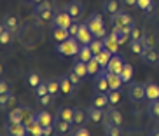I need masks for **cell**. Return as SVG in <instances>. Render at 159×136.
Instances as JSON below:
<instances>
[{
    "label": "cell",
    "instance_id": "680465c9",
    "mask_svg": "<svg viewBox=\"0 0 159 136\" xmlns=\"http://www.w3.org/2000/svg\"><path fill=\"white\" fill-rule=\"evenodd\" d=\"M40 2H42V0H30L28 4H32V5H37V4H40Z\"/></svg>",
    "mask_w": 159,
    "mask_h": 136
},
{
    "label": "cell",
    "instance_id": "7bdbcfd3",
    "mask_svg": "<svg viewBox=\"0 0 159 136\" xmlns=\"http://www.w3.org/2000/svg\"><path fill=\"white\" fill-rule=\"evenodd\" d=\"M11 35H12V32H9V30L2 24V28H0V44L7 46V44L11 42Z\"/></svg>",
    "mask_w": 159,
    "mask_h": 136
},
{
    "label": "cell",
    "instance_id": "94428289",
    "mask_svg": "<svg viewBox=\"0 0 159 136\" xmlns=\"http://www.w3.org/2000/svg\"><path fill=\"white\" fill-rule=\"evenodd\" d=\"M26 2H30V0H26Z\"/></svg>",
    "mask_w": 159,
    "mask_h": 136
},
{
    "label": "cell",
    "instance_id": "bcb514c9",
    "mask_svg": "<svg viewBox=\"0 0 159 136\" xmlns=\"http://www.w3.org/2000/svg\"><path fill=\"white\" fill-rule=\"evenodd\" d=\"M129 37L131 40H142V37H143V32H142L140 28H136V26H133L129 32Z\"/></svg>",
    "mask_w": 159,
    "mask_h": 136
},
{
    "label": "cell",
    "instance_id": "7c38bea8",
    "mask_svg": "<svg viewBox=\"0 0 159 136\" xmlns=\"http://www.w3.org/2000/svg\"><path fill=\"white\" fill-rule=\"evenodd\" d=\"M60 89H61V94H63V96H72L77 87L74 86V82L70 80V77L63 75V77H60Z\"/></svg>",
    "mask_w": 159,
    "mask_h": 136
},
{
    "label": "cell",
    "instance_id": "11a10c76",
    "mask_svg": "<svg viewBox=\"0 0 159 136\" xmlns=\"http://www.w3.org/2000/svg\"><path fill=\"white\" fill-rule=\"evenodd\" d=\"M42 133H44V136H51L54 133V126H46L42 129Z\"/></svg>",
    "mask_w": 159,
    "mask_h": 136
},
{
    "label": "cell",
    "instance_id": "e575fe53",
    "mask_svg": "<svg viewBox=\"0 0 159 136\" xmlns=\"http://www.w3.org/2000/svg\"><path fill=\"white\" fill-rule=\"evenodd\" d=\"M136 7L145 12H152L154 11V0H136Z\"/></svg>",
    "mask_w": 159,
    "mask_h": 136
},
{
    "label": "cell",
    "instance_id": "816d5d0a",
    "mask_svg": "<svg viewBox=\"0 0 159 136\" xmlns=\"http://www.w3.org/2000/svg\"><path fill=\"white\" fill-rule=\"evenodd\" d=\"M11 94H12V93H2V94H0V107H2V108H7V101H9Z\"/></svg>",
    "mask_w": 159,
    "mask_h": 136
},
{
    "label": "cell",
    "instance_id": "ab89813d",
    "mask_svg": "<svg viewBox=\"0 0 159 136\" xmlns=\"http://www.w3.org/2000/svg\"><path fill=\"white\" fill-rule=\"evenodd\" d=\"M26 82H28V86H32L33 89L37 87L39 84H42V80H40V75H39L37 72H30L28 77H26Z\"/></svg>",
    "mask_w": 159,
    "mask_h": 136
},
{
    "label": "cell",
    "instance_id": "7402d4cb",
    "mask_svg": "<svg viewBox=\"0 0 159 136\" xmlns=\"http://www.w3.org/2000/svg\"><path fill=\"white\" fill-rule=\"evenodd\" d=\"M74 112L75 108H70V107H60L56 112V117L63 119V121H68V122H74Z\"/></svg>",
    "mask_w": 159,
    "mask_h": 136
},
{
    "label": "cell",
    "instance_id": "6f0895ef",
    "mask_svg": "<svg viewBox=\"0 0 159 136\" xmlns=\"http://www.w3.org/2000/svg\"><path fill=\"white\" fill-rule=\"evenodd\" d=\"M14 103H16V98H14V94H11L9 101H7V107H14Z\"/></svg>",
    "mask_w": 159,
    "mask_h": 136
},
{
    "label": "cell",
    "instance_id": "91938a15",
    "mask_svg": "<svg viewBox=\"0 0 159 136\" xmlns=\"http://www.w3.org/2000/svg\"><path fill=\"white\" fill-rule=\"evenodd\" d=\"M149 136H159V129H154V131L150 133V134H149Z\"/></svg>",
    "mask_w": 159,
    "mask_h": 136
},
{
    "label": "cell",
    "instance_id": "f6af8a7d",
    "mask_svg": "<svg viewBox=\"0 0 159 136\" xmlns=\"http://www.w3.org/2000/svg\"><path fill=\"white\" fill-rule=\"evenodd\" d=\"M142 44H143V47H154V35H152V33H149V32H143Z\"/></svg>",
    "mask_w": 159,
    "mask_h": 136
},
{
    "label": "cell",
    "instance_id": "603a6c76",
    "mask_svg": "<svg viewBox=\"0 0 159 136\" xmlns=\"http://www.w3.org/2000/svg\"><path fill=\"white\" fill-rule=\"evenodd\" d=\"M108 73V72H107ZM122 84H124V80L121 79L119 73H108V86H110V89L114 91H121Z\"/></svg>",
    "mask_w": 159,
    "mask_h": 136
},
{
    "label": "cell",
    "instance_id": "4fadbf2b",
    "mask_svg": "<svg viewBox=\"0 0 159 136\" xmlns=\"http://www.w3.org/2000/svg\"><path fill=\"white\" fill-rule=\"evenodd\" d=\"M52 126H54V131H56V134H60V136H63V134H66V133H70V129H72V122H68V121H63V119H60V117H56L54 119V122H52Z\"/></svg>",
    "mask_w": 159,
    "mask_h": 136
},
{
    "label": "cell",
    "instance_id": "db71d44e",
    "mask_svg": "<svg viewBox=\"0 0 159 136\" xmlns=\"http://www.w3.org/2000/svg\"><path fill=\"white\" fill-rule=\"evenodd\" d=\"M2 93H11L9 91V84L5 82V80H0V94Z\"/></svg>",
    "mask_w": 159,
    "mask_h": 136
},
{
    "label": "cell",
    "instance_id": "74e56055",
    "mask_svg": "<svg viewBox=\"0 0 159 136\" xmlns=\"http://www.w3.org/2000/svg\"><path fill=\"white\" fill-rule=\"evenodd\" d=\"M100 70H102V66H100V63H98V59H96V58H93L91 61H88V73H89V75L94 77Z\"/></svg>",
    "mask_w": 159,
    "mask_h": 136
},
{
    "label": "cell",
    "instance_id": "8992f818",
    "mask_svg": "<svg viewBox=\"0 0 159 136\" xmlns=\"http://www.w3.org/2000/svg\"><path fill=\"white\" fill-rule=\"evenodd\" d=\"M94 89H96V93H108L110 91V86H108V73L105 68H102V70L94 75Z\"/></svg>",
    "mask_w": 159,
    "mask_h": 136
},
{
    "label": "cell",
    "instance_id": "52a82bcc",
    "mask_svg": "<svg viewBox=\"0 0 159 136\" xmlns=\"http://www.w3.org/2000/svg\"><path fill=\"white\" fill-rule=\"evenodd\" d=\"M77 40H79V44L80 46H89V44L94 40V35H93V32L89 30V26L88 24H80V28H79V33H77Z\"/></svg>",
    "mask_w": 159,
    "mask_h": 136
},
{
    "label": "cell",
    "instance_id": "f5cc1de1",
    "mask_svg": "<svg viewBox=\"0 0 159 136\" xmlns=\"http://www.w3.org/2000/svg\"><path fill=\"white\" fill-rule=\"evenodd\" d=\"M68 77H70V80H72V82H74V86H75V87H77V86L80 84V80H82V79H80L79 75H77V73H75L74 70H70V73H68Z\"/></svg>",
    "mask_w": 159,
    "mask_h": 136
},
{
    "label": "cell",
    "instance_id": "9a60e30c",
    "mask_svg": "<svg viewBox=\"0 0 159 136\" xmlns=\"http://www.w3.org/2000/svg\"><path fill=\"white\" fill-rule=\"evenodd\" d=\"M51 38L56 44L65 42V40L70 38V32H68L66 28H54V26H52V28H51Z\"/></svg>",
    "mask_w": 159,
    "mask_h": 136
},
{
    "label": "cell",
    "instance_id": "ba28073f",
    "mask_svg": "<svg viewBox=\"0 0 159 136\" xmlns=\"http://www.w3.org/2000/svg\"><path fill=\"white\" fill-rule=\"evenodd\" d=\"M103 44H105V49L110 51L112 54H119V40H117V33L112 32V33H107V37H103Z\"/></svg>",
    "mask_w": 159,
    "mask_h": 136
},
{
    "label": "cell",
    "instance_id": "d590c367",
    "mask_svg": "<svg viewBox=\"0 0 159 136\" xmlns=\"http://www.w3.org/2000/svg\"><path fill=\"white\" fill-rule=\"evenodd\" d=\"M89 47H91V51H93L94 56H98L100 52L105 49V44H103V38H94L93 42L89 44Z\"/></svg>",
    "mask_w": 159,
    "mask_h": 136
},
{
    "label": "cell",
    "instance_id": "681fc988",
    "mask_svg": "<svg viewBox=\"0 0 159 136\" xmlns=\"http://www.w3.org/2000/svg\"><path fill=\"white\" fill-rule=\"evenodd\" d=\"M72 136H91V133H89L88 127H82V126H80V127H77V129H75Z\"/></svg>",
    "mask_w": 159,
    "mask_h": 136
},
{
    "label": "cell",
    "instance_id": "7dc6e473",
    "mask_svg": "<svg viewBox=\"0 0 159 136\" xmlns=\"http://www.w3.org/2000/svg\"><path fill=\"white\" fill-rule=\"evenodd\" d=\"M117 33V40H119V44H126V42H129L131 40V37H129V32H116Z\"/></svg>",
    "mask_w": 159,
    "mask_h": 136
},
{
    "label": "cell",
    "instance_id": "d4e9b609",
    "mask_svg": "<svg viewBox=\"0 0 159 136\" xmlns=\"http://www.w3.org/2000/svg\"><path fill=\"white\" fill-rule=\"evenodd\" d=\"M93 58H94V54H93V51H91V47L89 46H80V51H79V54H77V59L88 63V61H91Z\"/></svg>",
    "mask_w": 159,
    "mask_h": 136
},
{
    "label": "cell",
    "instance_id": "4316f807",
    "mask_svg": "<svg viewBox=\"0 0 159 136\" xmlns=\"http://www.w3.org/2000/svg\"><path fill=\"white\" fill-rule=\"evenodd\" d=\"M26 129H28V134H30V136H44V133H42L44 127L39 124L37 117H35V121H32L28 126H26Z\"/></svg>",
    "mask_w": 159,
    "mask_h": 136
},
{
    "label": "cell",
    "instance_id": "2e32d148",
    "mask_svg": "<svg viewBox=\"0 0 159 136\" xmlns=\"http://www.w3.org/2000/svg\"><path fill=\"white\" fill-rule=\"evenodd\" d=\"M7 133L9 136H26L28 134V129L23 122H18V124H7Z\"/></svg>",
    "mask_w": 159,
    "mask_h": 136
},
{
    "label": "cell",
    "instance_id": "f546056e",
    "mask_svg": "<svg viewBox=\"0 0 159 136\" xmlns=\"http://www.w3.org/2000/svg\"><path fill=\"white\" fill-rule=\"evenodd\" d=\"M112 52L110 51H107V49H103L102 52H100L98 56H94L96 58V59H98V63H100V66H102V68H107V65H108V61L112 59Z\"/></svg>",
    "mask_w": 159,
    "mask_h": 136
},
{
    "label": "cell",
    "instance_id": "d6986e66",
    "mask_svg": "<svg viewBox=\"0 0 159 136\" xmlns=\"http://www.w3.org/2000/svg\"><path fill=\"white\" fill-rule=\"evenodd\" d=\"M2 24H4L9 32H12V33H16L19 30V21H18V18L12 16V14H5L4 19H2Z\"/></svg>",
    "mask_w": 159,
    "mask_h": 136
},
{
    "label": "cell",
    "instance_id": "60d3db41",
    "mask_svg": "<svg viewBox=\"0 0 159 136\" xmlns=\"http://www.w3.org/2000/svg\"><path fill=\"white\" fill-rule=\"evenodd\" d=\"M129 49H131V52H135V54L140 56L145 47H143V44H142V40H129Z\"/></svg>",
    "mask_w": 159,
    "mask_h": 136
},
{
    "label": "cell",
    "instance_id": "484cf974",
    "mask_svg": "<svg viewBox=\"0 0 159 136\" xmlns=\"http://www.w3.org/2000/svg\"><path fill=\"white\" fill-rule=\"evenodd\" d=\"M35 18H37V21H39L40 24H47V23H52L54 12H52V9L42 11V12H37V14H35Z\"/></svg>",
    "mask_w": 159,
    "mask_h": 136
},
{
    "label": "cell",
    "instance_id": "3957f363",
    "mask_svg": "<svg viewBox=\"0 0 159 136\" xmlns=\"http://www.w3.org/2000/svg\"><path fill=\"white\" fill-rule=\"evenodd\" d=\"M80 51V44L75 37H70L65 42H60L56 46V52H60L61 56H77Z\"/></svg>",
    "mask_w": 159,
    "mask_h": 136
},
{
    "label": "cell",
    "instance_id": "30bf717a",
    "mask_svg": "<svg viewBox=\"0 0 159 136\" xmlns=\"http://www.w3.org/2000/svg\"><path fill=\"white\" fill-rule=\"evenodd\" d=\"M140 58L147 63V65H159V52L154 47H145L143 52L140 54Z\"/></svg>",
    "mask_w": 159,
    "mask_h": 136
},
{
    "label": "cell",
    "instance_id": "ee69618b",
    "mask_svg": "<svg viewBox=\"0 0 159 136\" xmlns=\"http://www.w3.org/2000/svg\"><path fill=\"white\" fill-rule=\"evenodd\" d=\"M33 93H35V98H42V96H46V94H49V89H47V82H42V84H39L35 89H33Z\"/></svg>",
    "mask_w": 159,
    "mask_h": 136
},
{
    "label": "cell",
    "instance_id": "6da1fadb",
    "mask_svg": "<svg viewBox=\"0 0 159 136\" xmlns=\"http://www.w3.org/2000/svg\"><path fill=\"white\" fill-rule=\"evenodd\" d=\"M110 24H112V32H131V28L135 26L131 16L126 11H119L110 16Z\"/></svg>",
    "mask_w": 159,
    "mask_h": 136
},
{
    "label": "cell",
    "instance_id": "8fae6325",
    "mask_svg": "<svg viewBox=\"0 0 159 136\" xmlns=\"http://www.w3.org/2000/svg\"><path fill=\"white\" fill-rule=\"evenodd\" d=\"M124 63H126V61L122 59L119 54H114L112 59L108 61V65H107V68H105V70H107L108 73H121V72H122V66H124Z\"/></svg>",
    "mask_w": 159,
    "mask_h": 136
},
{
    "label": "cell",
    "instance_id": "44dd1931",
    "mask_svg": "<svg viewBox=\"0 0 159 136\" xmlns=\"http://www.w3.org/2000/svg\"><path fill=\"white\" fill-rule=\"evenodd\" d=\"M86 121H89L88 117V112H84L82 108H75V112H74V124L75 127H80V126H84Z\"/></svg>",
    "mask_w": 159,
    "mask_h": 136
},
{
    "label": "cell",
    "instance_id": "e0dca14e",
    "mask_svg": "<svg viewBox=\"0 0 159 136\" xmlns=\"http://www.w3.org/2000/svg\"><path fill=\"white\" fill-rule=\"evenodd\" d=\"M121 0H103V12H107L108 16H114L116 12L121 11Z\"/></svg>",
    "mask_w": 159,
    "mask_h": 136
},
{
    "label": "cell",
    "instance_id": "4dcf8cb0",
    "mask_svg": "<svg viewBox=\"0 0 159 136\" xmlns=\"http://www.w3.org/2000/svg\"><path fill=\"white\" fill-rule=\"evenodd\" d=\"M133 66L129 65V63H124V66H122V72L119 73L121 75V79L124 80V84H128V82H131V79H133Z\"/></svg>",
    "mask_w": 159,
    "mask_h": 136
},
{
    "label": "cell",
    "instance_id": "d6a6232c",
    "mask_svg": "<svg viewBox=\"0 0 159 136\" xmlns=\"http://www.w3.org/2000/svg\"><path fill=\"white\" fill-rule=\"evenodd\" d=\"M107 115L110 117V121H112L116 126H119V127L122 126L124 119H122V115H121V112H119V110H116V108H110V110L107 112Z\"/></svg>",
    "mask_w": 159,
    "mask_h": 136
},
{
    "label": "cell",
    "instance_id": "836d02e7",
    "mask_svg": "<svg viewBox=\"0 0 159 136\" xmlns=\"http://www.w3.org/2000/svg\"><path fill=\"white\" fill-rule=\"evenodd\" d=\"M21 112H23V124L25 126H28L32 121H35L37 117V113H33V110L30 107H21Z\"/></svg>",
    "mask_w": 159,
    "mask_h": 136
},
{
    "label": "cell",
    "instance_id": "83f0119b",
    "mask_svg": "<svg viewBox=\"0 0 159 136\" xmlns=\"http://www.w3.org/2000/svg\"><path fill=\"white\" fill-rule=\"evenodd\" d=\"M72 70H74L75 73L80 77V79H86V77L89 75V73H88V63H84V61H79V59H77Z\"/></svg>",
    "mask_w": 159,
    "mask_h": 136
},
{
    "label": "cell",
    "instance_id": "b9f144b4",
    "mask_svg": "<svg viewBox=\"0 0 159 136\" xmlns=\"http://www.w3.org/2000/svg\"><path fill=\"white\" fill-rule=\"evenodd\" d=\"M52 9V4L49 2V0H42L40 4L33 5V14H37V12H42V11H49Z\"/></svg>",
    "mask_w": 159,
    "mask_h": 136
},
{
    "label": "cell",
    "instance_id": "c3c4849f",
    "mask_svg": "<svg viewBox=\"0 0 159 136\" xmlns=\"http://www.w3.org/2000/svg\"><path fill=\"white\" fill-rule=\"evenodd\" d=\"M52 98H54L52 94H46V96H42V98H39L37 101L42 105V107H49V105H52Z\"/></svg>",
    "mask_w": 159,
    "mask_h": 136
},
{
    "label": "cell",
    "instance_id": "9f6ffc18",
    "mask_svg": "<svg viewBox=\"0 0 159 136\" xmlns=\"http://www.w3.org/2000/svg\"><path fill=\"white\" fill-rule=\"evenodd\" d=\"M121 2L126 5V7H135L136 5V0H121Z\"/></svg>",
    "mask_w": 159,
    "mask_h": 136
},
{
    "label": "cell",
    "instance_id": "f35d334b",
    "mask_svg": "<svg viewBox=\"0 0 159 136\" xmlns=\"http://www.w3.org/2000/svg\"><path fill=\"white\" fill-rule=\"evenodd\" d=\"M107 96H108V101H110V107H116V105L121 103V91L110 89V91L107 93Z\"/></svg>",
    "mask_w": 159,
    "mask_h": 136
},
{
    "label": "cell",
    "instance_id": "ffe728a7",
    "mask_svg": "<svg viewBox=\"0 0 159 136\" xmlns=\"http://www.w3.org/2000/svg\"><path fill=\"white\" fill-rule=\"evenodd\" d=\"M145 98L147 99H159V86L156 82H147L145 84Z\"/></svg>",
    "mask_w": 159,
    "mask_h": 136
},
{
    "label": "cell",
    "instance_id": "5b68a950",
    "mask_svg": "<svg viewBox=\"0 0 159 136\" xmlns=\"http://www.w3.org/2000/svg\"><path fill=\"white\" fill-rule=\"evenodd\" d=\"M74 21H75V19L72 18L66 11H61V12H56V14H54L51 26H54V28H66V30H68Z\"/></svg>",
    "mask_w": 159,
    "mask_h": 136
},
{
    "label": "cell",
    "instance_id": "5bb4252c",
    "mask_svg": "<svg viewBox=\"0 0 159 136\" xmlns=\"http://www.w3.org/2000/svg\"><path fill=\"white\" fill-rule=\"evenodd\" d=\"M91 105H93V107L102 108V110H105L107 107H110V101H108L107 93H96V94H93V98H91Z\"/></svg>",
    "mask_w": 159,
    "mask_h": 136
},
{
    "label": "cell",
    "instance_id": "1f68e13d",
    "mask_svg": "<svg viewBox=\"0 0 159 136\" xmlns=\"http://www.w3.org/2000/svg\"><path fill=\"white\" fill-rule=\"evenodd\" d=\"M7 121L11 124H18V122H23V112H21V108H14V110H11L7 113Z\"/></svg>",
    "mask_w": 159,
    "mask_h": 136
},
{
    "label": "cell",
    "instance_id": "9c48e42d",
    "mask_svg": "<svg viewBox=\"0 0 159 136\" xmlns=\"http://www.w3.org/2000/svg\"><path fill=\"white\" fill-rule=\"evenodd\" d=\"M63 11H66V12H68L74 19H79L80 16H82V12H84V5L80 4V2H77V0H72V2L65 4Z\"/></svg>",
    "mask_w": 159,
    "mask_h": 136
},
{
    "label": "cell",
    "instance_id": "f1b7e54d",
    "mask_svg": "<svg viewBox=\"0 0 159 136\" xmlns=\"http://www.w3.org/2000/svg\"><path fill=\"white\" fill-rule=\"evenodd\" d=\"M147 112H149L150 119L159 121V99H150L149 107H147Z\"/></svg>",
    "mask_w": 159,
    "mask_h": 136
},
{
    "label": "cell",
    "instance_id": "277c9868",
    "mask_svg": "<svg viewBox=\"0 0 159 136\" xmlns=\"http://www.w3.org/2000/svg\"><path fill=\"white\" fill-rule=\"evenodd\" d=\"M128 98L133 101V103H140L145 98V84L140 82H131L129 87H128Z\"/></svg>",
    "mask_w": 159,
    "mask_h": 136
},
{
    "label": "cell",
    "instance_id": "f907efd6",
    "mask_svg": "<svg viewBox=\"0 0 159 136\" xmlns=\"http://www.w3.org/2000/svg\"><path fill=\"white\" fill-rule=\"evenodd\" d=\"M79 28H80V23H77V19H75L74 23H72V26L68 28V32H70V37H77V33H79Z\"/></svg>",
    "mask_w": 159,
    "mask_h": 136
},
{
    "label": "cell",
    "instance_id": "7a4b0ae2",
    "mask_svg": "<svg viewBox=\"0 0 159 136\" xmlns=\"http://www.w3.org/2000/svg\"><path fill=\"white\" fill-rule=\"evenodd\" d=\"M86 24L89 26V30L93 32L94 38H103L107 37V30H105V23H103V18L98 14V12H94L88 18Z\"/></svg>",
    "mask_w": 159,
    "mask_h": 136
},
{
    "label": "cell",
    "instance_id": "cb8c5ba5",
    "mask_svg": "<svg viewBox=\"0 0 159 136\" xmlns=\"http://www.w3.org/2000/svg\"><path fill=\"white\" fill-rule=\"evenodd\" d=\"M37 121H39V124H40L42 127H46V126H52L54 119H52V115L47 112V110H42V112L37 113Z\"/></svg>",
    "mask_w": 159,
    "mask_h": 136
},
{
    "label": "cell",
    "instance_id": "8d00e7d4",
    "mask_svg": "<svg viewBox=\"0 0 159 136\" xmlns=\"http://www.w3.org/2000/svg\"><path fill=\"white\" fill-rule=\"evenodd\" d=\"M47 82V89H49V94H52V96H56L58 93H61L60 89V79H51V80H46Z\"/></svg>",
    "mask_w": 159,
    "mask_h": 136
},
{
    "label": "cell",
    "instance_id": "ac0fdd59",
    "mask_svg": "<svg viewBox=\"0 0 159 136\" xmlns=\"http://www.w3.org/2000/svg\"><path fill=\"white\" fill-rule=\"evenodd\" d=\"M86 112H88L89 121L94 122V124H98V122H102L103 119H105V112H103L102 108H98V107H93V105H91Z\"/></svg>",
    "mask_w": 159,
    "mask_h": 136
}]
</instances>
